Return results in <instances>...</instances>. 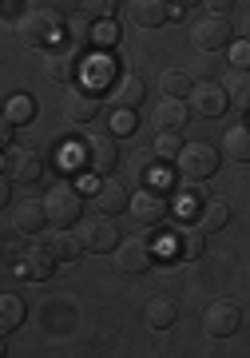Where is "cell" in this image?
<instances>
[{
    "label": "cell",
    "mask_w": 250,
    "mask_h": 358,
    "mask_svg": "<svg viewBox=\"0 0 250 358\" xmlns=\"http://www.w3.org/2000/svg\"><path fill=\"white\" fill-rule=\"evenodd\" d=\"M179 171L187 179H207V176H214L219 171V152H214L211 143H183V152H179Z\"/></svg>",
    "instance_id": "obj_6"
},
{
    "label": "cell",
    "mask_w": 250,
    "mask_h": 358,
    "mask_svg": "<svg viewBox=\"0 0 250 358\" xmlns=\"http://www.w3.org/2000/svg\"><path fill=\"white\" fill-rule=\"evenodd\" d=\"M13 136H16V124H13V120H4V128H0V143H4V152H13Z\"/></svg>",
    "instance_id": "obj_37"
},
{
    "label": "cell",
    "mask_w": 250,
    "mask_h": 358,
    "mask_svg": "<svg viewBox=\"0 0 250 358\" xmlns=\"http://www.w3.org/2000/svg\"><path fill=\"white\" fill-rule=\"evenodd\" d=\"M68 36H72V44H96V28H91V16H75V20H68Z\"/></svg>",
    "instance_id": "obj_30"
},
{
    "label": "cell",
    "mask_w": 250,
    "mask_h": 358,
    "mask_svg": "<svg viewBox=\"0 0 250 358\" xmlns=\"http://www.w3.org/2000/svg\"><path fill=\"white\" fill-rule=\"evenodd\" d=\"M112 80V60H91V76H84V88L96 92Z\"/></svg>",
    "instance_id": "obj_34"
},
{
    "label": "cell",
    "mask_w": 250,
    "mask_h": 358,
    "mask_svg": "<svg viewBox=\"0 0 250 358\" xmlns=\"http://www.w3.org/2000/svg\"><path fill=\"white\" fill-rule=\"evenodd\" d=\"M203 247H207V231H203L199 223H195V227H175L171 239H167V251L183 255L187 263H195V259L203 255Z\"/></svg>",
    "instance_id": "obj_17"
},
{
    "label": "cell",
    "mask_w": 250,
    "mask_h": 358,
    "mask_svg": "<svg viewBox=\"0 0 250 358\" xmlns=\"http://www.w3.org/2000/svg\"><path fill=\"white\" fill-rule=\"evenodd\" d=\"M131 215H135L139 223H163V219H167V199H163V192H155V187L135 192L131 195Z\"/></svg>",
    "instance_id": "obj_18"
},
{
    "label": "cell",
    "mask_w": 250,
    "mask_h": 358,
    "mask_svg": "<svg viewBox=\"0 0 250 358\" xmlns=\"http://www.w3.org/2000/svg\"><path fill=\"white\" fill-rule=\"evenodd\" d=\"M179 152H183V140H179V131H159V140H155V155L175 164Z\"/></svg>",
    "instance_id": "obj_32"
},
{
    "label": "cell",
    "mask_w": 250,
    "mask_h": 358,
    "mask_svg": "<svg viewBox=\"0 0 250 358\" xmlns=\"http://www.w3.org/2000/svg\"><path fill=\"white\" fill-rule=\"evenodd\" d=\"M191 223H199L207 235H211V231H223L226 223H230V203L219 199V195H203L199 203H195V219H191Z\"/></svg>",
    "instance_id": "obj_15"
},
{
    "label": "cell",
    "mask_w": 250,
    "mask_h": 358,
    "mask_svg": "<svg viewBox=\"0 0 250 358\" xmlns=\"http://www.w3.org/2000/svg\"><path fill=\"white\" fill-rule=\"evenodd\" d=\"M238 327H242V310H238V303H230V299L211 303L207 315H203L207 338H230V334H238Z\"/></svg>",
    "instance_id": "obj_7"
},
{
    "label": "cell",
    "mask_w": 250,
    "mask_h": 358,
    "mask_svg": "<svg viewBox=\"0 0 250 358\" xmlns=\"http://www.w3.org/2000/svg\"><path fill=\"white\" fill-rule=\"evenodd\" d=\"M230 60H235V68H250V40L235 44V52H230Z\"/></svg>",
    "instance_id": "obj_35"
},
{
    "label": "cell",
    "mask_w": 250,
    "mask_h": 358,
    "mask_svg": "<svg viewBox=\"0 0 250 358\" xmlns=\"http://www.w3.org/2000/svg\"><path fill=\"white\" fill-rule=\"evenodd\" d=\"M230 36H235V28H230V20L219 16V13H207L203 20L191 24V44L199 52H223L226 44H230Z\"/></svg>",
    "instance_id": "obj_2"
},
{
    "label": "cell",
    "mask_w": 250,
    "mask_h": 358,
    "mask_svg": "<svg viewBox=\"0 0 250 358\" xmlns=\"http://www.w3.org/2000/svg\"><path fill=\"white\" fill-rule=\"evenodd\" d=\"M112 40H115V28L108 24V20H103V24L96 28V44H100V48H108V44H112Z\"/></svg>",
    "instance_id": "obj_36"
},
{
    "label": "cell",
    "mask_w": 250,
    "mask_h": 358,
    "mask_svg": "<svg viewBox=\"0 0 250 358\" xmlns=\"http://www.w3.org/2000/svg\"><path fill=\"white\" fill-rule=\"evenodd\" d=\"M143 319H147V327L151 331H167V327H175V319H179V307H175V299H151L147 303V310H143Z\"/></svg>",
    "instance_id": "obj_22"
},
{
    "label": "cell",
    "mask_w": 250,
    "mask_h": 358,
    "mask_svg": "<svg viewBox=\"0 0 250 358\" xmlns=\"http://www.w3.org/2000/svg\"><path fill=\"white\" fill-rule=\"evenodd\" d=\"M155 159H159V155H155V148H151V152H135V155H131V179H135L139 187H151Z\"/></svg>",
    "instance_id": "obj_28"
},
{
    "label": "cell",
    "mask_w": 250,
    "mask_h": 358,
    "mask_svg": "<svg viewBox=\"0 0 250 358\" xmlns=\"http://www.w3.org/2000/svg\"><path fill=\"white\" fill-rule=\"evenodd\" d=\"M175 8H191V4H203V0H171Z\"/></svg>",
    "instance_id": "obj_40"
},
{
    "label": "cell",
    "mask_w": 250,
    "mask_h": 358,
    "mask_svg": "<svg viewBox=\"0 0 250 358\" xmlns=\"http://www.w3.org/2000/svg\"><path fill=\"white\" fill-rule=\"evenodd\" d=\"M242 40H250V8H247V16H242Z\"/></svg>",
    "instance_id": "obj_39"
},
{
    "label": "cell",
    "mask_w": 250,
    "mask_h": 358,
    "mask_svg": "<svg viewBox=\"0 0 250 358\" xmlns=\"http://www.w3.org/2000/svg\"><path fill=\"white\" fill-rule=\"evenodd\" d=\"M155 128L159 131H183L191 120V103L187 100H171V96H163V103L155 108Z\"/></svg>",
    "instance_id": "obj_19"
},
{
    "label": "cell",
    "mask_w": 250,
    "mask_h": 358,
    "mask_svg": "<svg viewBox=\"0 0 250 358\" xmlns=\"http://www.w3.org/2000/svg\"><path fill=\"white\" fill-rule=\"evenodd\" d=\"M191 112L203 115V120H214V115H223L226 108H230V96H226L223 84H214V80H199L195 84V92L187 96Z\"/></svg>",
    "instance_id": "obj_8"
},
{
    "label": "cell",
    "mask_w": 250,
    "mask_h": 358,
    "mask_svg": "<svg viewBox=\"0 0 250 358\" xmlns=\"http://www.w3.org/2000/svg\"><path fill=\"white\" fill-rule=\"evenodd\" d=\"M143 96H147L143 76H124L119 84H115V108H139Z\"/></svg>",
    "instance_id": "obj_26"
},
{
    "label": "cell",
    "mask_w": 250,
    "mask_h": 358,
    "mask_svg": "<svg viewBox=\"0 0 250 358\" xmlns=\"http://www.w3.org/2000/svg\"><path fill=\"white\" fill-rule=\"evenodd\" d=\"M75 48H44V64H40V76L48 80V84H68L75 76Z\"/></svg>",
    "instance_id": "obj_13"
},
{
    "label": "cell",
    "mask_w": 250,
    "mask_h": 358,
    "mask_svg": "<svg viewBox=\"0 0 250 358\" xmlns=\"http://www.w3.org/2000/svg\"><path fill=\"white\" fill-rule=\"evenodd\" d=\"M4 176L28 187V183H40L44 179V155L36 148H20V152H4Z\"/></svg>",
    "instance_id": "obj_5"
},
{
    "label": "cell",
    "mask_w": 250,
    "mask_h": 358,
    "mask_svg": "<svg viewBox=\"0 0 250 358\" xmlns=\"http://www.w3.org/2000/svg\"><path fill=\"white\" fill-rule=\"evenodd\" d=\"M119 0H80V13L91 16V20H112Z\"/></svg>",
    "instance_id": "obj_33"
},
{
    "label": "cell",
    "mask_w": 250,
    "mask_h": 358,
    "mask_svg": "<svg viewBox=\"0 0 250 358\" xmlns=\"http://www.w3.org/2000/svg\"><path fill=\"white\" fill-rule=\"evenodd\" d=\"M131 20L139 28H159L171 20V0H131Z\"/></svg>",
    "instance_id": "obj_20"
},
{
    "label": "cell",
    "mask_w": 250,
    "mask_h": 358,
    "mask_svg": "<svg viewBox=\"0 0 250 358\" xmlns=\"http://www.w3.org/2000/svg\"><path fill=\"white\" fill-rule=\"evenodd\" d=\"M32 115H36V100H32V96H13V100H8L4 120H13L16 128H20V124H28Z\"/></svg>",
    "instance_id": "obj_29"
},
{
    "label": "cell",
    "mask_w": 250,
    "mask_h": 358,
    "mask_svg": "<svg viewBox=\"0 0 250 358\" xmlns=\"http://www.w3.org/2000/svg\"><path fill=\"white\" fill-rule=\"evenodd\" d=\"M159 92L171 96V100H187L191 92H195V80H191L183 68H167V72L159 76Z\"/></svg>",
    "instance_id": "obj_25"
},
{
    "label": "cell",
    "mask_w": 250,
    "mask_h": 358,
    "mask_svg": "<svg viewBox=\"0 0 250 358\" xmlns=\"http://www.w3.org/2000/svg\"><path fill=\"white\" fill-rule=\"evenodd\" d=\"M44 207H48V219L56 227H72V223H80V215H84V199H80V192L68 187V183H56V187L44 195Z\"/></svg>",
    "instance_id": "obj_3"
},
{
    "label": "cell",
    "mask_w": 250,
    "mask_h": 358,
    "mask_svg": "<svg viewBox=\"0 0 250 358\" xmlns=\"http://www.w3.org/2000/svg\"><path fill=\"white\" fill-rule=\"evenodd\" d=\"M108 128H112L115 136H131V131L139 128L135 124V108H115V112L108 115Z\"/></svg>",
    "instance_id": "obj_31"
},
{
    "label": "cell",
    "mask_w": 250,
    "mask_h": 358,
    "mask_svg": "<svg viewBox=\"0 0 250 358\" xmlns=\"http://www.w3.org/2000/svg\"><path fill=\"white\" fill-rule=\"evenodd\" d=\"M91 203H96L100 215H124V211H131V195H127V187L119 179H103L96 187V195H91Z\"/></svg>",
    "instance_id": "obj_14"
},
{
    "label": "cell",
    "mask_w": 250,
    "mask_h": 358,
    "mask_svg": "<svg viewBox=\"0 0 250 358\" xmlns=\"http://www.w3.org/2000/svg\"><path fill=\"white\" fill-rule=\"evenodd\" d=\"M84 155H88V171H96V176H112L115 164H119L115 131H88V140H84Z\"/></svg>",
    "instance_id": "obj_4"
},
{
    "label": "cell",
    "mask_w": 250,
    "mask_h": 358,
    "mask_svg": "<svg viewBox=\"0 0 250 358\" xmlns=\"http://www.w3.org/2000/svg\"><path fill=\"white\" fill-rule=\"evenodd\" d=\"M223 152H226V159H235V164H242V167L250 164V128L247 124H238V128L226 131Z\"/></svg>",
    "instance_id": "obj_24"
},
{
    "label": "cell",
    "mask_w": 250,
    "mask_h": 358,
    "mask_svg": "<svg viewBox=\"0 0 250 358\" xmlns=\"http://www.w3.org/2000/svg\"><path fill=\"white\" fill-rule=\"evenodd\" d=\"M203 4H207V8H211V13L226 16V13H230V4H235V0H203Z\"/></svg>",
    "instance_id": "obj_38"
},
{
    "label": "cell",
    "mask_w": 250,
    "mask_h": 358,
    "mask_svg": "<svg viewBox=\"0 0 250 358\" xmlns=\"http://www.w3.org/2000/svg\"><path fill=\"white\" fill-rule=\"evenodd\" d=\"M108 219L112 215H96V219H88V223H80V231H75L88 255H108V251L119 247V235H115V227Z\"/></svg>",
    "instance_id": "obj_9"
},
{
    "label": "cell",
    "mask_w": 250,
    "mask_h": 358,
    "mask_svg": "<svg viewBox=\"0 0 250 358\" xmlns=\"http://www.w3.org/2000/svg\"><path fill=\"white\" fill-rule=\"evenodd\" d=\"M20 40H24L28 48H60L64 32H68V24H64V16L56 13V8H48V4H36V8H28L24 16H20Z\"/></svg>",
    "instance_id": "obj_1"
},
{
    "label": "cell",
    "mask_w": 250,
    "mask_h": 358,
    "mask_svg": "<svg viewBox=\"0 0 250 358\" xmlns=\"http://www.w3.org/2000/svg\"><path fill=\"white\" fill-rule=\"evenodd\" d=\"M96 115H100V96H96V92L72 88L68 96H64V120H68V124H75V128H88Z\"/></svg>",
    "instance_id": "obj_11"
},
{
    "label": "cell",
    "mask_w": 250,
    "mask_h": 358,
    "mask_svg": "<svg viewBox=\"0 0 250 358\" xmlns=\"http://www.w3.org/2000/svg\"><path fill=\"white\" fill-rule=\"evenodd\" d=\"M56 263H60V259L52 255L48 243H32V247H24V251H20V259L13 263V271H16V275H24V279L44 282V279H52Z\"/></svg>",
    "instance_id": "obj_10"
},
{
    "label": "cell",
    "mask_w": 250,
    "mask_h": 358,
    "mask_svg": "<svg viewBox=\"0 0 250 358\" xmlns=\"http://www.w3.org/2000/svg\"><path fill=\"white\" fill-rule=\"evenodd\" d=\"M226 96H230V108H238V112L247 115L250 112V68H230L223 80Z\"/></svg>",
    "instance_id": "obj_21"
},
{
    "label": "cell",
    "mask_w": 250,
    "mask_h": 358,
    "mask_svg": "<svg viewBox=\"0 0 250 358\" xmlns=\"http://www.w3.org/2000/svg\"><path fill=\"white\" fill-rule=\"evenodd\" d=\"M20 322H24V299H16V294H0V331L13 334Z\"/></svg>",
    "instance_id": "obj_27"
},
{
    "label": "cell",
    "mask_w": 250,
    "mask_h": 358,
    "mask_svg": "<svg viewBox=\"0 0 250 358\" xmlns=\"http://www.w3.org/2000/svg\"><path fill=\"white\" fill-rule=\"evenodd\" d=\"M119 255H115V267L124 271V275H143V271H151V243L143 239V235H131V239H124V243L115 247Z\"/></svg>",
    "instance_id": "obj_12"
},
{
    "label": "cell",
    "mask_w": 250,
    "mask_h": 358,
    "mask_svg": "<svg viewBox=\"0 0 250 358\" xmlns=\"http://www.w3.org/2000/svg\"><path fill=\"white\" fill-rule=\"evenodd\" d=\"M48 207H44V199H24V203L13 207V227L24 231V235H40V231L48 227Z\"/></svg>",
    "instance_id": "obj_16"
},
{
    "label": "cell",
    "mask_w": 250,
    "mask_h": 358,
    "mask_svg": "<svg viewBox=\"0 0 250 358\" xmlns=\"http://www.w3.org/2000/svg\"><path fill=\"white\" fill-rule=\"evenodd\" d=\"M44 243L52 247V255L60 259V263H72V259L84 255V243H80V235H72V231H64V227H56L48 239H44Z\"/></svg>",
    "instance_id": "obj_23"
}]
</instances>
